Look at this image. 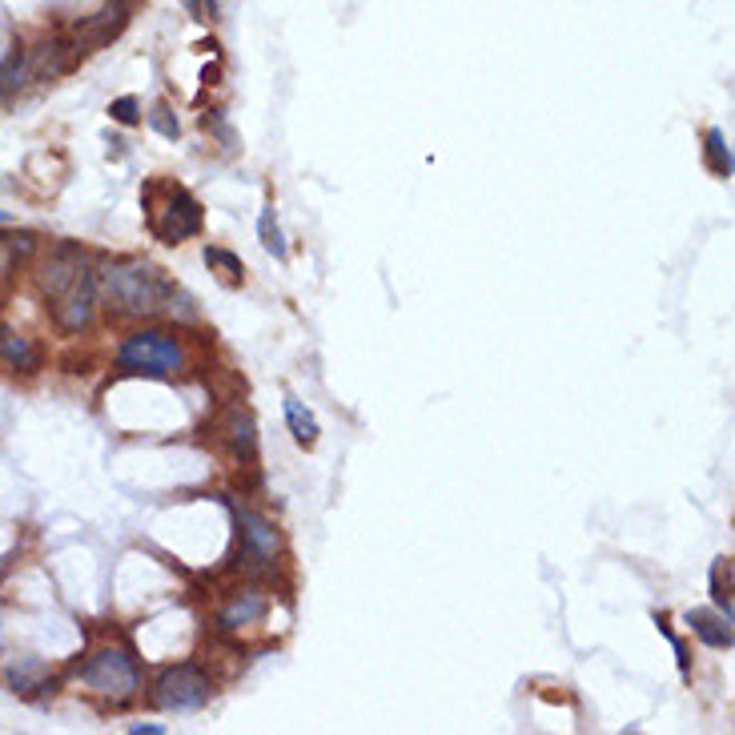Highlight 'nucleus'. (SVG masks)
<instances>
[{"label": "nucleus", "mask_w": 735, "mask_h": 735, "mask_svg": "<svg viewBox=\"0 0 735 735\" xmlns=\"http://www.w3.org/2000/svg\"><path fill=\"white\" fill-rule=\"evenodd\" d=\"M97 298L113 318H149L169 306L173 286L145 262H105L97 270Z\"/></svg>", "instance_id": "1"}, {"label": "nucleus", "mask_w": 735, "mask_h": 735, "mask_svg": "<svg viewBox=\"0 0 735 735\" xmlns=\"http://www.w3.org/2000/svg\"><path fill=\"white\" fill-rule=\"evenodd\" d=\"M81 679H85L97 695H105V699H113V703H129V699L137 695V687H141L137 659H133L125 647H105V651H97V655L85 663Z\"/></svg>", "instance_id": "2"}, {"label": "nucleus", "mask_w": 735, "mask_h": 735, "mask_svg": "<svg viewBox=\"0 0 735 735\" xmlns=\"http://www.w3.org/2000/svg\"><path fill=\"white\" fill-rule=\"evenodd\" d=\"M117 362H121V370H129V374L173 378V374H181L185 354H181V346H177L173 338H165V334H157V330H145V334H133V338L121 346Z\"/></svg>", "instance_id": "3"}, {"label": "nucleus", "mask_w": 735, "mask_h": 735, "mask_svg": "<svg viewBox=\"0 0 735 735\" xmlns=\"http://www.w3.org/2000/svg\"><path fill=\"white\" fill-rule=\"evenodd\" d=\"M229 507H233V519H237V531H241L237 567H241L245 575H266L270 563H274V555H278V547H282L274 523L262 519L258 511H250V507H237V503H229Z\"/></svg>", "instance_id": "4"}, {"label": "nucleus", "mask_w": 735, "mask_h": 735, "mask_svg": "<svg viewBox=\"0 0 735 735\" xmlns=\"http://www.w3.org/2000/svg\"><path fill=\"white\" fill-rule=\"evenodd\" d=\"M209 695H213V683H209L193 663L169 667V671H161V679H157V703H161L165 711H177V715L201 711V707L209 703Z\"/></svg>", "instance_id": "5"}, {"label": "nucleus", "mask_w": 735, "mask_h": 735, "mask_svg": "<svg viewBox=\"0 0 735 735\" xmlns=\"http://www.w3.org/2000/svg\"><path fill=\"white\" fill-rule=\"evenodd\" d=\"M97 314V274L85 270L61 298H53V318L65 334H81Z\"/></svg>", "instance_id": "6"}, {"label": "nucleus", "mask_w": 735, "mask_h": 735, "mask_svg": "<svg viewBox=\"0 0 735 735\" xmlns=\"http://www.w3.org/2000/svg\"><path fill=\"white\" fill-rule=\"evenodd\" d=\"M153 233L165 241V245H181L185 237L201 233V205L185 193V189H173L169 201L157 209L153 217Z\"/></svg>", "instance_id": "7"}, {"label": "nucleus", "mask_w": 735, "mask_h": 735, "mask_svg": "<svg viewBox=\"0 0 735 735\" xmlns=\"http://www.w3.org/2000/svg\"><path fill=\"white\" fill-rule=\"evenodd\" d=\"M81 274H85V254L77 250V245H57V250L49 254V262H45V270H41V290L49 298H61Z\"/></svg>", "instance_id": "8"}, {"label": "nucleus", "mask_w": 735, "mask_h": 735, "mask_svg": "<svg viewBox=\"0 0 735 735\" xmlns=\"http://www.w3.org/2000/svg\"><path fill=\"white\" fill-rule=\"evenodd\" d=\"M125 25H129V5H125V0H117V5L101 9L97 17L81 21V25L73 29V37H77V45L89 53V49H97V45H109Z\"/></svg>", "instance_id": "9"}, {"label": "nucleus", "mask_w": 735, "mask_h": 735, "mask_svg": "<svg viewBox=\"0 0 735 735\" xmlns=\"http://www.w3.org/2000/svg\"><path fill=\"white\" fill-rule=\"evenodd\" d=\"M221 438H225V446H229V454L237 462H245V466L258 462V426H254V418L245 414V410H229L225 414Z\"/></svg>", "instance_id": "10"}, {"label": "nucleus", "mask_w": 735, "mask_h": 735, "mask_svg": "<svg viewBox=\"0 0 735 735\" xmlns=\"http://www.w3.org/2000/svg\"><path fill=\"white\" fill-rule=\"evenodd\" d=\"M262 615H266V595L250 587V591H241L237 599H229V603L221 607L217 627H221L225 635H233V631H241V627H254Z\"/></svg>", "instance_id": "11"}, {"label": "nucleus", "mask_w": 735, "mask_h": 735, "mask_svg": "<svg viewBox=\"0 0 735 735\" xmlns=\"http://www.w3.org/2000/svg\"><path fill=\"white\" fill-rule=\"evenodd\" d=\"M0 354H5V362H9V366H17L21 374L41 370V354H37V346H33L29 338L13 334V330H0Z\"/></svg>", "instance_id": "12"}, {"label": "nucleus", "mask_w": 735, "mask_h": 735, "mask_svg": "<svg viewBox=\"0 0 735 735\" xmlns=\"http://www.w3.org/2000/svg\"><path fill=\"white\" fill-rule=\"evenodd\" d=\"M687 623L707 647H731V615H711V611H691Z\"/></svg>", "instance_id": "13"}, {"label": "nucleus", "mask_w": 735, "mask_h": 735, "mask_svg": "<svg viewBox=\"0 0 735 735\" xmlns=\"http://www.w3.org/2000/svg\"><path fill=\"white\" fill-rule=\"evenodd\" d=\"M286 422H290V430H294V438H298V446H314L318 442V418L306 410V402L302 398H294V394H286Z\"/></svg>", "instance_id": "14"}, {"label": "nucleus", "mask_w": 735, "mask_h": 735, "mask_svg": "<svg viewBox=\"0 0 735 735\" xmlns=\"http://www.w3.org/2000/svg\"><path fill=\"white\" fill-rule=\"evenodd\" d=\"M9 683H13V691H21V695H37V691L49 687V667H45L41 659H21V663L9 671Z\"/></svg>", "instance_id": "15"}, {"label": "nucleus", "mask_w": 735, "mask_h": 735, "mask_svg": "<svg viewBox=\"0 0 735 735\" xmlns=\"http://www.w3.org/2000/svg\"><path fill=\"white\" fill-rule=\"evenodd\" d=\"M258 237H262V245L278 258V262H286L290 258V245H286V237H282V229H278V217H274V205H266L262 209V217H258Z\"/></svg>", "instance_id": "16"}, {"label": "nucleus", "mask_w": 735, "mask_h": 735, "mask_svg": "<svg viewBox=\"0 0 735 735\" xmlns=\"http://www.w3.org/2000/svg\"><path fill=\"white\" fill-rule=\"evenodd\" d=\"M707 165H711V173L723 177V181H727L731 169H735V165H731V145H727L723 129H711V133H707Z\"/></svg>", "instance_id": "17"}, {"label": "nucleus", "mask_w": 735, "mask_h": 735, "mask_svg": "<svg viewBox=\"0 0 735 735\" xmlns=\"http://www.w3.org/2000/svg\"><path fill=\"white\" fill-rule=\"evenodd\" d=\"M711 599L723 615H731V559H715L711 563Z\"/></svg>", "instance_id": "18"}, {"label": "nucleus", "mask_w": 735, "mask_h": 735, "mask_svg": "<svg viewBox=\"0 0 735 735\" xmlns=\"http://www.w3.org/2000/svg\"><path fill=\"white\" fill-rule=\"evenodd\" d=\"M25 81H33V69H29V57H9L0 65V97L17 93Z\"/></svg>", "instance_id": "19"}, {"label": "nucleus", "mask_w": 735, "mask_h": 735, "mask_svg": "<svg viewBox=\"0 0 735 735\" xmlns=\"http://www.w3.org/2000/svg\"><path fill=\"white\" fill-rule=\"evenodd\" d=\"M205 262H209L213 270H221V278H225L229 286H237V282L245 278V266H241V258H233L229 250H217V245H209V250H205Z\"/></svg>", "instance_id": "20"}, {"label": "nucleus", "mask_w": 735, "mask_h": 735, "mask_svg": "<svg viewBox=\"0 0 735 735\" xmlns=\"http://www.w3.org/2000/svg\"><path fill=\"white\" fill-rule=\"evenodd\" d=\"M149 125H153L161 137H169V141H177V137H181V125H177V117H173V109H169V105H153Z\"/></svg>", "instance_id": "21"}, {"label": "nucleus", "mask_w": 735, "mask_h": 735, "mask_svg": "<svg viewBox=\"0 0 735 735\" xmlns=\"http://www.w3.org/2000/svg\"><path fill=\"white\" fill-rule=\"evenodd\" d=\"M0 245L9 250L13 262H25V258H33V250H37V237H33V233H17V237H0Z\"/></svg>", "instance_id": "22"}, {"label": "nucleus", "mask_w": 735, "mask_h": 735, "mask_svg": "<svg viewBox=\"0 0 735 735\" xmlns=\"http://www.w3.org/2000/svg\"><path fill=\"white\" fill-rule=\"evenodd\" d=\"M109 117L121 121V125H137V121H141V105H137L133 97H117V101L109 105Z\"/></svg>", "instance_id": "23"}, {"label": "nucleus", "mask_w": 735, "mask_h": 735, "mask_svg": "<svg viewBox=\"0 0 735 735\" xmlns=\"http://www.w3.org/2000/svg\"><path fill=\"white\" fill-rule=\"evenodd\" d=\"M129 731H133V735H141V731H149V735H161L165 727H161V723H129Z\"/></svg>", "instance_id": "24"}, {"label": "nucleus", "mask_w": 735, "mask_h": 735, "mask_svg": "<svg viewBox=\"0 0 735 735\" xmlns=\"http://www.w3.org/2000/svg\"><path fill=\"white\" fill-rule=\"evenodd\" d=\"M9 221H13V217H9V213H5V209H0V225H9Z\"/></svg>", "instance_id": "25"}, {"label": "nucleus", "mask_w": 735, "mask_h": 735, "mask_svg": "<svg viewBox=\"0 0 735 735\" xmlns=\"http://www.w3.org/2000/svg\"><path fill=\"white\" fill-rule=\"evenodd\" d=\"M185 5H189V9H193V13H197V9H201V0H185Z\"/></svg>", "instance_id": "26"}]
</instances>
